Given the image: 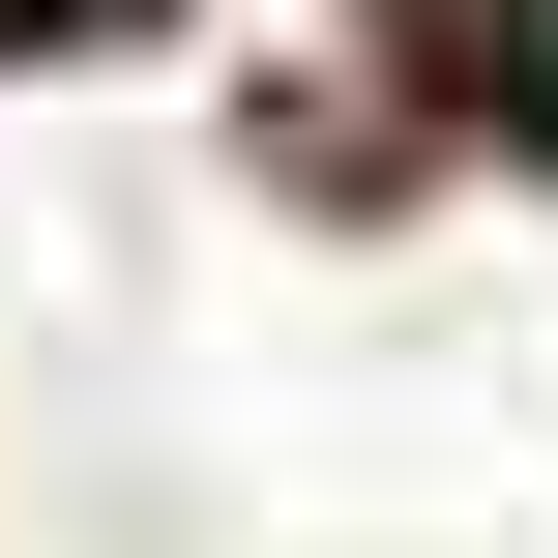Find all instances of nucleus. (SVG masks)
I'll return each mask as SVG.
<instances>
[{"label":"nucleus","mask_w":558,"mask_h":558,"mask_svg":"<svg viewBox=\"0 0 558 558\" xmlns=\"http://www.w3.org/2000/svg\"><path fill=\"white\" fill-rule=\"evenodd\" d=\"M500 59H530V118H558V0H500Z\"/></svg>","instance_id":"nucleus-1"},{"label":"nucleus","mask_w":558,"mask_h":558,"mask_svg":"<svg viewBox=\"0 0 558 558\" xmlns=\"http://www.w3.org/2000/svg\"><path fill=\"white\" fill-rule=\"evenodd\" d=\"M0 29H59V0H0Z\"/></svg>","instance_id":"nucleus-2"}]
</instances>
